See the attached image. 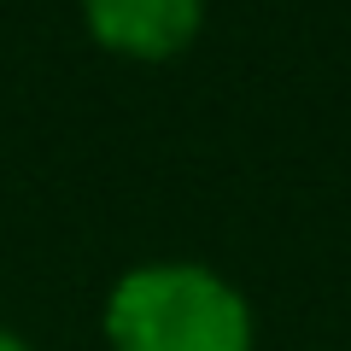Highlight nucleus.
Returning <instances> with one entry per match:
<instances>
[{
  "label": "nucleus",
  "mask_w": 351,
  "mask_h": 351,
  "mask_svg": "<svg viewBox=\"0 0 351 351\" xmlns=\"http://www.w3.org/2000/svg\"><path fill=\"white\" fill-rule=\"evenodd\" d=\"M94 41L129 59H170L199 36L205 0H82Z\"/></svg>",
  "instance_id": "nucleus-2"
},
{
  "label": "nucleus",
  "mask_w": 351,
  "mask_h": 351,
  "mask_svg": "<svg viewBox=\"0 0 351 351\" xmlns=\"http://www.w3.org/2000/svg\"><path fill=\"white\" fill-rule=\"evenodd\" d=\"M112 351H252V311L205 263H135L106 293Z\"/></svg>",
  "instance_id": "nucleus-1"
},
{
  "label": "nucleus",
  "mask_w": 351,
  "mask_h": 351,
  "mask_svg": "<svg viewBox=\"0 0 351 351\" xmlns=\"http://www.w3.org/2000/svg\"><path fill=\"white\" fill-rule=\"evenodd\" d=\"M0 351H36V346L24 334H12V328H0Z\"/></svg>",
  "instance_id": "nucleus-3"
}]
</instances>
